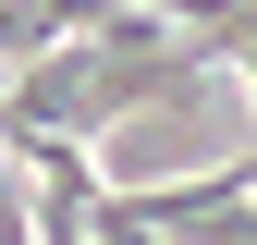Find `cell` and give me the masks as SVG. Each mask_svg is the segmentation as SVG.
Returning a JSON list of instances; mask_svg holds the SVG:
<instances>
[{"label": "cell", "mask_w": 257, "mask_h": 245, "mask_svg": "<svg viewBox=\"0 0 257 245\" xmlns=\"http://www.w3.org/2000/svg\"><path fill=\"white\" fill-rule=\"evenodd\" d=\"M208 74H220L208 37H184V25L147 0V13H110L98 37L25 61L13 98H0V135H13V147H37V135H98V122L159 110V98H184V86H208Z\"/></svg>", "instance_id": "6da1fadb"}, {"label": "cell", "mask_w": 257, "mask_h": 245, "mask_svg": "<svg viewBox=\"0 0 257 245\" xmlns=\"http://www.w3.org/2000/svg\"><path fill=\"white\" fill-rule=\"evenodd\" d=\"M245 86H257V61H245Z\"/></svg>", "instance_id": "7a4b0ae2"}, {"label": "cell", "mask_w": 257, "mask_h": 245, "mask_svg": "<svg viewBox=\"0 0 257 245\" xmlns=\"http://www.w3.org/2000/svg\"><path fill=\"white\" fill-rule=\"evenodd\" d=\"M159 245H184V233H159Z\"/></svg>", "instance_id": "3957f363"}]
</instances>
